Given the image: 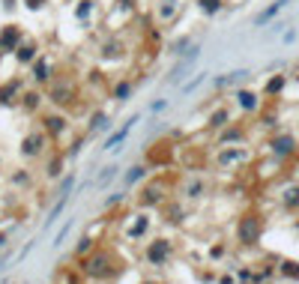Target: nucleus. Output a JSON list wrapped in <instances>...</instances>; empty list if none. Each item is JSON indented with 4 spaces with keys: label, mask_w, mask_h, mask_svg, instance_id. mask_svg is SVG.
Masks as SVG:
<instances>
[{
    "label": "nucleus",
    "mask_w": 299,
    "mask_h": 284,
    "mask_svg": "<svg viewBox=\"0 0 299 284\" xmlns=\"http://www.w3.org/2000/svg\"><path fill=\"white\" fill-rule=\"evenodd\" d=\"M87 12H93V0H81V6L75 9V15H78V18H84Z\"/></svg>",
    "instance_id": "nucleus-5"
},
{
    "label": "nucleus",
    "mask_w": 299,
    "mask_h": 284,
    "mask_svg": "<svg viewBox=\"0 0 299 284\" xmlns=\"http://www.w3.org/2000/svg\"><path fill=\"white\" fill-rule=\"evenodd\" d=\"M18 57H21V60H30V57H33V45H24V48H18Z\"/></svg>",
    "instance_id": "nucleus-7"
},
{
    "label": "nucleus",
    "mask_w": 299,
    "mask_h": 284,
    "mask_svg": "<svg viewBox=\"0 0 299 284\" xmlns=\"http://www.w3.org/2000/svg\"><path fill=\"white\" fill-rule=\"evenodd\" d=\"M144 177V168H132V174H129V183H135V180H141Z\"/></svg>",
    "instance_id": "nucleus-8"
},
{
    "label": "nucleus",
    "mask_w": 299,
    "mask_h": 284,
    "mask_svg": "<svg viewBox=\"0 0 299 284\" xmlns=\"http://www.w3.org/2000/svg\"><path fill=\"white\" fill-rule=\"evenodd\" d=\"M219 6H222V0H201V9H204V12H210V15H213V12H219Z\"/></svg>",
    "instance_id": "nucleus-4"
},
{
    "label": "nucleus",
    "mask_w": 299,
    "mask_h": 284,
    "mask_svg": "<svg viewBox=\"0 0 299 284\" xmlns=\"http://www.w3.org/2000/svg\"><path fill=\"white\" fill-rule=\"evenodd\" d=\"M27 6H30V9H39V6H45V0H27Z\"/></svg>",
    "instance_id": "nucleus-9"
},
{
    "label": "nucleus",
    "mask_w": 299,
    "mask_h": 284,
    "mask_svg": "<svg viewBox=\"0 0 299 284\" xmlns=\"http://www.w3.org/2000/svg\"><path fill=\"white\" fill-rule=\"evenodd\" d=\"M33 72H36L33 78H39V81H45V78H48V63H36V66H33Z\"/></svg>",
    "instance_id": "nucleus-6"
},
{
    "label": "nucleus",
    "mask_w": 299,
    "mask_h": 284,
    "mask_svg": "<svg viewBox=\"0 0 299 284\" xmlns=\"http://www.w3.org/2000/svg\"><path fill=\"white\" fill-rule=\"evenodd\" d=\"M135 123H138V117H132V120H129L120 132H117V135H111V138H108V144H105V150H120V144L129 138V132H132V126H135Z\"/></svg>",
    "instance_id": "nucleus-1"
},
{
    "label": "nucleus",
    "mask_w": 299,
    "mask_h": 284,
    "mask_svg": "<svg viewBox=\"0 0 299 284\" xmlns=\"http://www.w3.org/2000/svg\"><path fill=\"white\" fill-rule=\"evenodd\" d=\"M165 258H168V240H159V243H156V249L150 252V261H153V264H159V261H165Z\"/></svg>",
    "instance_id": "nucleus-3"
},
{
    "label": "nucleus",
    "mask_w": 299,
    "mask_h": 284,
    "mask_svg": "<svg viewBox=\"0 0 299 284\" xmlns=\"http://www.w3.org/2000/svg\"><path fill=\"white\" fill-rule=\"evenodd\" d=\"M285 6H288V0H276L273 6H267V9H264V12H261L258 18H255V24L261 27V24H267V21H273V18H276V15H279V12L285 9Z\"/></svg>",
    "instance_id": "nucleus-2"
}]
</instances>
